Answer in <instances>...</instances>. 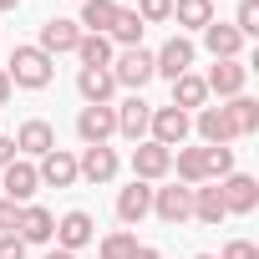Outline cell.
I'll return each instance as SVG.
<instances>
[{"label":"cell","mask_w":259,"mask_h":259,"mask_svg":"<svg viewBox=\"0 0 259 259\" xmlns=\"http://www.w3.org/2000/svg\"><path fill=\"white\" fill-rule=\"evenodd\" d=\"M6 76H11V87L41 92V87H51V76H56V61H51L41 46H16V51H11V61H6Z\"/></svg>","instance_id":"6da1fadb"},{"label":"cell","mask_w":259,"mask_h":259,"mask_svg":"<svg viewBox=\"0 0 259 259\" xmlns=\"http://www.w3.org/2000/svg\"><path fill=\"white\" fill-rule=\"evenodd\" d=\"M107 71H112V81H117V87H133V97H138V92H143V87L158 76V71H153V51H143V46L117 51Z\"/></svg>","instance_id":"7a4b0ae2"},{"label":"cell","mask_w":259,"mask_h":259,"mask_svg":"<svg viewBox=\"0 0 259 259\" xmlns=\"http://www.w3.org/2000/svg\"><path fill=\"white\" fill-rule=\"evenodd\" d=\"M188 133H193V117H188V112H178V107H153V122H148V138H153V143H163V148L173 153V148L188 143Z\"/></svg>","instance_id":"3957f363"},{"label":"cell","mask_w":259,"mask_h":259,"mask_svg":"<svg viewBox=\"0 0 259 259\" xmlns=\"http://www.w3.org/2000/svg\"><path fill=\"white\" fill-rule=\"evenodd\" d=\"M193 56H198V51H193V41H188V36H168V41L153 51V71H158V76H168V81H178V76L193 66Z\"/></svg>","instance_id":"277c9868"},{"label":"cell","mask_w":259,"mask_h":259,"mask_svg":"<svg viewBox=\"0 0 259 259\" xmlns=\"http://www.w3.org/2000/svg\"><path fill=\"white\" fill-rule=\"evenodd\" d=\"M168 173H173V153H168L163 143L143 138V143L133 148V178H143V183H158V178H168Z\"/></svg>","instance_id":"5b68a950"},{"label":"cell","mask_w":259,"mask_h":259,"mask_svg":"<svg viewBox=\"0 0 259 259\" xmlns=\"http://www.w3.org/2000/svg\"><path fill=\"white\" fill-rule=\"evenodd\" d=\"M56 249H66V254H76V249H87L92 239H97V224H92V213L87 208H71V213H61L56 219Z\"/></svg>","instance_id":"8992f818"},{"label":"cell","mask_w":259,"mask_h":259,"mask_svg":"<svg viewBox=\"0 0 259 259\" xmlns=\"http://www.w3.org/2000/svg\"><path fill=\"white\" fill-rule=\"evenodd\" d=\"M36 188H41L36 163L16 158L11 168H0V198H11V203H31V193H36Z\"/></svg>","instance_id":"52a82bcc"},{"label":"cell","mask_w":259,"mask_h":259,"mask_svg":"<svg viewBox=\"0 0 259 259\" xmlns=\"http://www.w3.org/2000/svg\"><path fill=\"white\" fill-rule=\"evenodd\" d=\"M219 198H224L229 213H254L259 208V183L249 173H229V178H219Z\"/></svg>","instance_id":"ba28073f"},{"label":"cell","mask_w":259,"mask_h":259,"mask_svg":"<svg viewBox=\"0 0 259 259\" xmlns=\"http://www.w3.org/2000/svg\"><path fill=\"white\" fill-rule=\"evenodd\" d=\"M153 213H158L163 224H183V219H193V188H183V183L153 188Z\"/></svg>","instance_id":"9c48e42d"},{"label":"cell","mask_w":259,"mask_h":259,"mask_svg":"<svg viewBox=\"0 0 259 259\" xmlns=\"http://www.w3.org/2000/svg\"><path fill=\"white\" fill-rule=\"evenodd\" d=\"M51 234H56V213L41 208V203H21L16 239H21V244H51Z\"/></svg>","instance_id":"30bf717a"},{"label":"cell","mask_w":259,"mask_h":259,"mask_svg":"<svg viewBox=\"0 0 259 259\" xmlns=\"http://www.w3.org/2000/svg\"><path fill=\"white\" fill-rule=\"evenodd\" d=\"M112 133H117V107H81V112H76V138H81L87 148L107 143Z\"/></svg>","instance_id":"8fae6325"},{"label":"cell","mask_w":259,"mask_h":259,"mask_svg":"<svg viewBox=\"0 0 259 259\" xmlns=\"http://www.w3.org/2000/svg\"><path fill=\"white\" fill-rule=\"evenodd\" d=\"M203 87L219 92L224 102H229V97H244V87H249V66H244V61H213L208 76H203Z\"/></svg>","instance_id":"7c38bea8"},{"label":"cell","mask_w":259,"mask_h":259,"mask_svg":"<svg viewBox=\"0 0 259 259\" xmlns=\"http://www.w3.org/2000/svg\"><path fill=\"white\" fill-rule=\"evenodd\" d=\"M117 168H122V158H117L107 143H97V148H87V153L76 158V178H87V183H112Z\"/></svg>","instance_id":"4fadbf2b"},{"label":"cell","mask_w":259,"mask_h":259,"mask_svg":"<svg viewBox=\"0 0 259 259\" xmlns=\"http://www.w3.org/2000/svg\"><path fill=\"white\" fill-rule=\"evenodd\" d=\"M51 148H56V127H51L46 117H31V122L16 127V153H26V158H46Z\"/></svg>","instance_id":"5bb4252c"},{"label":"cell","mask_w":259,"mask_h":259,"mask_svg":"<svg viewBox=\"0 0 259 259\" xmlns=\"http://www.w3.org/2000/svg\"><path fill=\"white\" fill-rule=\"evenodd\" d=\"M76 41H81V26H76V21H66V16H51V21L41 26V41H36V46L56 61L61 51H76Z\"/></svg>","instance_id":"9a60e30c"},{"label":"cell","mask_w":259,"mask_h":259,"mask_svg":"<svg viewBox=\"0 0 259 259\" xmlns=\"http://www.w3.org/2000/svg\"><path fill=\"white\" fill-rule=\"evenodd\" d=\"M193 133L203 138V148H229L234 143V127H229L224 107H198L193 112Z\"/></svg>","instance_id":"2e32d148"},{"label":"cell","mask_w":259,"mask_h":259,"mask_svg":"<svg viewBox=\"0 0 259 259\" xmlns=\"http://www.w3.org/2000/svg\"><path fill=\"white\" fill-rule=\"evenodd\" d=\"M148 213H153V183L133 178V183L117 193V219H122V224H143Z\"/></svg>","instance_id":"e0dca14e"},{"label":"cell","mask_w":259,"mask_h":259,"mask_svg":"<svg viewBox=\"0 0 259 259\" xmlns=\"http://www.w3.org/2000/svg\"><path fill=\"white\" fill-rule=\"evenodd\" d=\"M203 46H208V56H213V61H239L244 36H239L229 21H208V26H203Z\"/></svg>","instance_id":"ac0fdd59"},{"label":"cell","mask_w":259,"mask_h":259,"mask_svg":"<svg viewBox=\"0 0 259 259\" xmlns=\"http://www.w3.org/2000/svg\"><path fill=\"white\" fill-rule=\"evenodd\" d=\"M76 92L87 97V107H112L117 81H112V71H107V66H81V71H76Z\"/></svg>","instance_id":"d6986e66"},{"label":"cell","mask_w":259,"mask_h":259,"mask_svg":"<svg viewBox=\"0 0 259 259\" xmlns=\"http://www.w3.org/2000/svg\"><path fill=\"white\" fill-rule=\"evenodd\" d=\"M36 178H41L46 188H71V183H76V158H71L66 148H51V153L36 163Z\"/></svg>","instance_id":"ffe728a7"},{"label":"cell","mask_w":259,"mask_h":259,"mask_svg":"<svg viewBox=\"0 0 259 259\" xmlns=\"http://www.w3.org/2000/svg\"><path fill=\"white\" fill-rule=\"evenodd\" d=\"M148 122H153V107H148L143 97H127V102L117 107V133H122V138L143 143V138H148Z\"/></svg>","instance_id":"44dd1931"},{"label":"cell","mask_w":259,"mask_h":259,"mask_svg":"<svg viewBox=\"0 0 259 259\" xmlns=\"http://www.w3.org/2000/svg\"><path fill=\"white\" fill-rule=\"evenodd\" d=\"M168 107H178V112H198V107H208V87H203V76H193V71H183L178 81H173V102Z\"/></svg>","instance_id":"7402d4cb"},{"label":"cell","mask_w":259,"mask_h":259,"mask_svg":"<svg viewBox=\"0 0 259 259\" xmlns=\"http://www.w3.org/2000/svg\"><path fill=\"white\" fill-rule=\"evenodd\" d=\"M117 11H122L117 0H81V21H76V26H81L87 36H107L112 21H117Z\"/></svg>","instance_id":"603a6c76"},{"label":"cell","mask_w":259,"mask_h":259,"mask_svg":"<svg viewBox=\"0 0 259 259\" xmlns=\"http://www.w3.org/2000/svg\"><path fill=\"white\" fill-rule=\"evenodd\" d=\"M224 117H229V127H234V138H254V133H259V102H254V97H229Z\"/></svg>","instance_id":"cb8c5ba5"},{"label":"cell","mask_w":259,"mask_h":259,"mask_svg":"<svg viewBox=\"0 0 259 259\" xmlns=\"http://www.w3.org/2000/svg\"><path fill=\"white\" fill-rule=\"evenodd\" d=\"M193 219H198V224H224V219H229V208H224V198H219V183H198V188H193Z\"/></svg>","instance_id":"d4e9b609"},{"label":"cell","mask_w":259,"mask_h":259,"mask_svg":"<svg viewBox=\"0 0 259 259\" xmlns=\"http://www.w3.org/2000/svg\"><path fill=\"white\" fill-rule=\"evenodd\" d=\"M143 16L138 11H117V21H112V31H107V41L117 46V51H127V46H143Z\"/></svg>","instance_id":"484cf974"},{"label":"cell","mask_w":259,"mask_h":259,"mask_svg":"<svg viewBox=\"0 0 259 259\" xmlns=\"http://www.w3.org/2000/svg\"><path fill=\"white\" fill-rule=\"evenodd\" d=\"M173 21L183 31H203L213 21V0H173Z\"/></svg>","instance_id":"4316f807"},{"label":"cell","mask_w":259,"mask_h":259,"mask_svg":"<svg viewBox=\"0 0 259 259\" xmlns=\"http://www.w3.org/2000/svg\"><path fill=\"white\" fill-rule=\"evenodd\" d=\"M173 173L183 188H198L203 183V148H178L173 153Z\"/></svg>","instance_id":"83f0119b"},{"label":"cell","mask_w":259,"mask_h":259,"mask_svg":"<svg viewBox=\"0 0 259 259\" xmlns=\"http://www.w3.org/2000/svg\"><path fill=\"white\" fill-rule=\"evenodd\" d=\"M76 56H81V66H112L117 46H112L107 36H87V31H81V41H76Z\"/></svg>","instance_id":"f1b7e54d"},{"label":"cell","mask_w":259,"mask_h":259,"mask_svg":"<svg viewBox=\"0 0 259 259\" xmlns=\"http://www.w3.org/2000/svg\"><path fill=\"white\" fill-rule=\"evenodd\" d=\"M234 173V148H203V183H219Z\"/></svg>","instance_id":"f546056e"},{"label":"cell","mask_w":259,"mask_h":259,"mask_svg":"<svg viewBox=\"0 0 259 259\" xmlns=\"http://www.w3.org/2000/svg\"><path fill=\"white\" fill-rule=\"evenodd\" d=\"M133 249H138V239L127 234V229H117V234H107V239L97 244V259H127Z\"/></svg>","instance_id":"4dcf8cb0"},{"label":"cell","mask_w":259,"mask_h":259,"mask_svg":"<svg viewBox=\"0 0 259 259\" xmlns=\"http://www.w3.org/2000/svg\"><path fill=\"white\" fill-rule=\"evenodd\" d=\"M244 41L249 36H259V0H239V11H234V21H229Z\"/></svg>","instance_id":"1f68e13d"},{"label":"cell","mask_w":259,"mask_h":259,"mask_svg":"<svg viewBox=\"0 0 259 259\" xmlns=\"http://www.w3.org/2000/svg\"><path fill=\"white\" fill-rule=\"evenodd\" d=\"M138 16H143V26H163V21H173V0H138Z\"/></svg>","instance_id":"d6a6232c"},{"label":"cell","mask_w":259,"mask_h":259,"mask_svg":"<svg viewBox=\"0 0 259 259\" xmlns=\"http://www.w3.org/2000/svg\"><path fill=\"white\" fill-rule=\"evenodd\" d=\"M219 259H259V249H254V244H249V239H229V244H224V254H219Z\"/></svg>","instance_id":"836d02e7"},{"label":"cell","mask_w":259,"mask_h":259,"mask_svg":"<svg viewBox=\"0 0 259 259\" xmlns=\"http://www.w3.org/2000/svg\"><path fill=\"white\" fill-rule=\"evenodd\" d=\"M16 219H21V203L0 198V234H16Z\"/></svg>","instance_id":"e575fe53"},{"label":"cell","mask_w":259,"mask_h":259,"mask_svg":"<svg viewBox=\"0 0 259 259\" xmlns=\"http://www.w3.org/2000/svg\"><path fill=\"white\" fill-rule=\"evenodd\" d=\"M0 259H26V244L16 234H0Z\"/></svg>","instance_id":"d590c367"},{"label":"cell","mask_w":259,"mask_h":259,"mask_svg":"<svg viewBox=\"0 0 259 259\" xmlns=\"http://www.w3.org/2000/svg\"><path fill=\"white\" fill-rule=\"evenodd\" d=\"M16 163V138H0V168Z\"/></svg>","instance_id":"8d00e7d4"},{"label":"cell","mask_w":259,"mask_h":259,"mask_svg":"<svg viewBox=\"0 0 259 259\" xmlns=\"http://www.w3.org/2000/svg\"><path fill=\"white\" fill-rule=\"evenodd\" d=\"M127 259H163V254H158L153 244H138V249H133V254H127Z\"/></svg>","instance_id":"74e56055"},{"label":"cell","mask_w":259,"mask_h":259,"mask_svg":"<svg viewBox=\"0 0 259 259\" xmlns=\"http://www.w3.org/2000/svg\"><path fill=\"white\" fill-rule=\"evenodd\" d=\"M11 92H16V87H11V76H6V66H0V107L11 102Z\"/></svg>","instance_id":"f35d334b"},{"label":"cell","mask_w":259,"mask_h":259,"mask_svg":"<svg viewBox=\"0 0 259 259\" xmlns=\"http://www.w3.org/2000/svg\"><path fill=\"white\" fill-rule=\"evenodd\" d=\"M46 259H76V254H66V249H51V254H46Z\"/></svg>","instance_id":"ab89813d"},{"label":"cell","mask_w":259,"mask_h":259,"mask_svg":"<svg viewBox=\"0 0 259 259\" xmlns=\"http://www.w3.org/2000/svg\"><path fill=\"white\" fill-rule=\"evenodd\" d=\"M16 6H21V0H0V11H16Z\"/></svg>","instance_id":"60d3db41"},{"label":"cell","mask_w":259,"mask_h":259,"mask_svg":"<svg viewBox=\"0 0 259 259\" xmlns=\"http://www.w3.org/2000/svg\"><path fill=\"white\" fill-rule=\"evenodd\" d=\"M193 259H219V254H193Z\"/></svg>","instance_id":"b9f144b4"}]
</instances>
